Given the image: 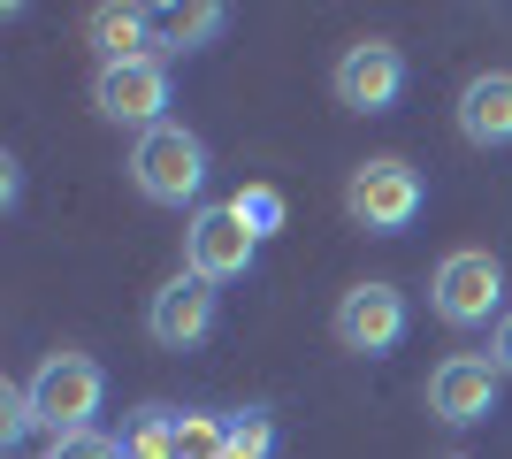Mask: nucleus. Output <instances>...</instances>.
Masks as SVG:
<instances>
[{"instance_id": "obj_15", "label": "nucleus", "mask_w": 512, "mask_h": 459, "mask_svg": "<svg viewBox=\"0 0 512 459\" xmlns=\"http://www.w3.org/2000/svg\"><path fill=\"white\" fill-rule=\"evenodd\" d=\"M230 207H237V222H245L253 238H276L283 222H291V199H283L276 184H245V192H237Z\"/></svg>"}, {"instance_id": "obj_11", "label": "nucleus", "mask_w": 512, "mask_h": 459, "mask_svg": "<svg viewBox=\"0 0 512 459\" xmlns=\"http://www.w3.org/2000/svg\"><path fill=\"white\" fill-rule=\"evenodd\" d=\"M459 138L474 153L512 146V69H482L459 85Z\"/></svg>"}, {"instance_id": "obj_13", "label": "nucleus", "mask_w": 512, "mask_h": 459, "mask_svg": "<svg viewBox=\"0 0 512 459\" xmlns=\"http://www.w3.org/2000/svg\"><path fill=\"white\" fill-rule=\"evenodd\" d=\"M230 8L214 0H192V8H153V54H199L207 39H222Z\"/></svg>"}, {"instance_id": "obj_16", "label": "nucleus", "mask_w": 512, "mask_h": 459, "mask_svg": "<svg viewBox=\"0 0 512 459\" xmlns=\"http://www.w3.org/2000/svg\"><path fill=\"white\" fill-rule=\"evenodd\" d=\"M276 452V421H268V406H245V414L230 421V444L214 459H268Z\"/></svg>"}, {"instance_id": "obj_5", "label": "nucleus", "mask_w": 512, "mask_h": 459, "mask_svg": "<svg viewBox=\"0 0 512 459\" xmlns=\"http://www.w3.org/2000/svg\"><path fill=\"white\" fill-rule=\"evenodd\" d=\"M92 108H100V123H123V131H161L169 123V62L161 54H146V62H107L100 77H92Z\"/></svg>"}, {"instance_id": "obj_12", "label": "nucleus", "mask_w": 512, "mask_h": 459, "mask_svg": "<svg viewBox=\"0 0 512 459\" xmlns=\"http://www.w3.org/2000/svg\"><path fill=\"white\" fill-rule=\"evenodd\" d=\"M92 46H100V69L107 62H146L153 54V8H123V0H107V8H92Z\"/></svg>"}, {"instance_id": "obj_8", "label": "nucleus", "mask_w": 512, "mask_h": 459, "mask_svg": "<svg viewBox=\"0 0 512 459\" xmlns=\"http://www.w3.org/2000/svg\"><path fill=\"white\" fill-rule=\"evenodd\" d=\"M406 291L398 284H352L337 299V314H329V329H337L344 352H360V360H383V352L406 345Z\"/></svg>"}, {"instance_id": "obj_14", "label": "nucleus", "mask_w": 512, "mask_h": 459, "mask_svg": "<svg viewBox=\"0 0 512 459\" xmlns=\"http://www.w3.org/2000/svg\"><path fill=\"white\" fill-rule=\"evenodd\" d=\"M123 459H184V444H176V414H169V406H146V414L130 421Z\"/></svg>"}, {"instance_id": "obj_20", "label": "nucleus", "mask_w": 512, "mask_h": 459, "mask_svg": "<svg viewBox=\"0 0 512 459\" xmlns=\"http://www.w3.org/2000/svg\"><path fill=\"white\" fill-rule=\"evenodd\" d=\"M490 368H497V375H512V314L490 329Z\"/></svg>"}, {"instance_id": "obj_7", "label": "nucleus", "mask_w": 512, "mask_h": 459, "mask_svg": "<svg viewBox=\"0 0 512 459\" xmlns=\"http://www.w3.org/2000/svg\"><path fill=\"white\" fill-rule=\"evenodd\" d=\"M260 261V238L237 222V207H199L184 222V276L199 284H237V276H253Z\"/></svg>"}, {"instance_id": "obj_18", "label": "nucleus", "mask_w": 512, "mask_h": 459, "mask_svg": "<svg viewBox=\"0 0 512 459\" xmlns=\"http://www.w3.org/2000/svg\"><path fill=\"white\" fill-rule=\"evenodd\" d=\"M39 429V406H31V383H0V444H23Z\"/></svg>"}, {"instance_id": "obj_2", "label": "nucleus", "mask_w": 512, "mask_h": 459, "mask_svg": "<svg viewBox=\"0 0 512 459\" xmlns=\"http://www.w3.org/2000/svg\"><path fill=\"white\" fill-rule=\"evenodd\" d=\"M428 306H436V322H451V329L505 322V268H497V253H482V245L444 253L436 276H428Z\"/></svg>"}, {"instance_id": "obj_3", "label": "nucleus", "mask_w": 512, "mask_h": 459, "mask_svg": "<svg viewBox=\"0 0 512 459\" xmlns=\"http://www.w3.org/2000/svg\"><path fill=\"white\" fill-rule=\"evenodd\" d=\"M130 184L153 199V207H192L207 192V138L184 131V123H161L130 146Z\"/></svg>"}, {"instance_id": "obj_10", "label": "nucleus", "mask_w": 512, "mask_h": 459, "mask_svg": "<svg viewBox=\"0 0 512 459\" xmlns=\"http://www.w3.org/2000/svg\"><path fill=\"white\" fill-rule=\"evenodd\" d=\"M214 284H199V276H169V284L153 291V306H146V337L161 352H192V345H207L214 337Z\"/></svg>"}, {"instance_id": "obj_9", "label": "nucleus", "mask_w": 512, "mask_h": 459, "mask_svg": "<svg viewBox=\"0 0 512 459\" xmlns=\"http://www.w3.org/2000/svg\"><path fill=\"white\" fill-rule=\"evenodd\" d=\"M497 383L505 375L482 360V352H451L428 368V414L444 421V429H482L497 414Z\"/></svg>"}, {"instance_id": "obj_4", "label": "nucleus", "mask_w": 512, "mask_h": 459, "mask_svg": "<svg viewBox=\"0 0 512 459\" xmlns=\"http://www.w3.org/2000/svg\"><path fill=\"white\" fill-rule=\"evenodd\" d=\"M100 398H107V375H100L92 352H46L39 375H31V406H39L46 437H77V429H92Z\"/></svg>"}, {"instance_id": "obj_21", "label": "nucleus", "mask_w": 512, "mask_h": 459, "mask_svg": "<svg viewBox=\"0 0 512 459\" xmlns=\"http://www.w3.org/2000/svg\"><path fill=\"white\" fill-rule=\"evenodd\" d=\"M444 459H467V452H444Z\"/></svg>"}, {"instance_id": "obj_6", "label": "nucleus", "mask_w": 512, "mask_h": 459, "mask_svg": "<svg viewBox=\"0 0 512 459\" xmlns=\"http://www.w3.org/2000/svg\"><path fill=\"white\" fill-rule=\"evenodd\" d=\"M329 92H337V108H352V115H390L406 100V54L390 39L344 46L337 69H329Z\"/></svg>"}, {"instance_id": "obj_1", "label": "nucleus", "mask_w": 512, "mask_h": 459, "mask_svg": "<svg viewBox=\"0 0 512 459\" xmlns=\"http://www.w3.org/2000/svg\"><path fill=\"white\" fill-rule=\"evenodd\" d=\"M428 207V184L413 161H398V153H375V161H360L352 169V184H344V215L360 222L367 238H398V230H413Z\"/></svg>"}, {"instance_id": "obj_19", "label": "nucleus", "mask_w": 512, "mask_h": 459, "mask_svg": "<svg viewBox=\"0 0 512 459\" xmlns=\"http://www.w3.org/2000/svg\"><path fill=\"white\" fill-rule=\"evenodd\" d=\"M46 459H123V444L107 437V429H77V437H54Z\"/></svg>"}, {"instance_id": "obj_17", "label": "nucleus", "mask_w": 512, "mask_h": 459, "mask_svg": "<svg viewBox=\"0 0 512 459\" xmlns=\"http://www.w3.org/2000/svg\"><path fill=\"white\" fill-rule=\"evenodd\" d=\"M176 444H184V459H214L230 444V421L222 414H176Z\"/></svg>"}]
</instances>
